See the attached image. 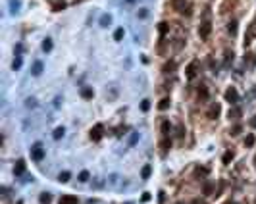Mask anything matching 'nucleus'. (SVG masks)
I'll return each mask as SVG.
<instances>
[{"label":"nucleus","mask_w":256,"mask_h":204,"mask_svg":"<svg viewBox=\"0 0 256 204\" xmlns=\"http://www.w3.org/2000/svg\"><path fill=\"white\" fill-rule=\"evenodd\" d=\"M239 117H241V108H231V110H229V120L237 121Z\"/></svg>","instance_id":"0eeeda50"},{"label":"nucleus","mask_w":256,"mask_h":204,"mask_svg":"<svg viewBox=\"0 0 256 204\" xmlns=\"http://www.w3.org/2000/svg\"><path fill=\"white\" fill-rule=\"evenodd\" d=\"M169 148H172V141H169V139H168V137H166V139H164V141H162V152H164V154H166V152H168V150H169Z\"/></svg>","instance_id":"4468645a"},{"label":"nucleus","mask_w":256,"mask_h":204,"mask_svg":"<svg viewBox=\"0 0 256 204\" xmlns=\"http://www.w3.org/2000/svg\"><path fill=\"white\" fill-rule=\"evenodd\" d=\"M210 31H212V25H210V21H204V23L200 25V29H198V35H200V39H208Z\"/></svg>","instance_id":"20e7f679"},{"label":"nucleus","mask_w":256,"mask_h":204,"mask_svg":"<svg viewBox=\"0 0 256 204\" xmlns=\"http://www.w3.org/2000/svg\"><path fill=\"white\" fill-rule=\"evenodd\" d=\"M110 23H112V15H110V14H104L102 18H100V25H102V27H108Z\"/></svg>","instance_id":"9d476101"},{"label":"nucleus","mask_w":256,"mask_h":204,"mask_svg":"<svg viewBox=\"0 0 256 204\" xmlns=\"http://www.w3.org/2000/svg\"><path fill=\"white\" fill-rule=\"evenodd\" d=\"M114 39H116V41H121V39H123V29H116V33H114Z\"/></svg>","instance_id":"393cba45"},{"label":"nucleus","mask_w":256,"mask_h":204,"mask_svg":"<svg viewBox=\"0 0 256 204\" xmlns=\"http://www.w3.org/2000/svg\"><path fill=\"white\" fill-rule=\"evenodd\" d=\"M193 204H204V202H200V200H193Z\"/></svg>","instance_id":"58836bf2"},{"label":"nucleus","mask_w":256,"mask_h":204,"mask_svg":"<svg viewBox=\"0 0 256 204\" xmlns=\"http://www.w3.org/2000/svg\"><path fill=\"white\" fill-rule=\"evenodd\" d=\"M250 125H252V127H256V116H254V117H252V120H250Z\"/></svg>","instance_id":"4c0bfd02"},{"label":"nucleus","mask_w":256,"mask_h":204,"mask_svg":"<svg viewBox=\"0 0 256 204\" xmlns=\"http://www.w3.org/2000/svg\"><path fill=\"white\" fill-rule=\"evenodd\" d=\"M227 29H229V33H231V35H235V33H237V21H231Z\"/></svg>","instance_id":"b1692460"},{"label":"nucleus","mask_w":256,"mask_h":204,"mask_svg":"<svg viewBox=\"0 0 256 204\" xmlns=\"http://www.w3.org/2000/svg\"><path fill=\"white\" fill-rule=\"evenodd\" d=\"M129 2H133V0H129Z\"/></svg>","instance_id":"a19ab883"},{"label":"nucleus","mask_w":256,"mask_h":204,"mask_svg":"<svg viewBox=\"0 0 256 204\" xmlns=\"http://www.w3.org/2000/svg\"><path fill=\"white\" fill-rule=\"evenodd\" d=\"M177 135H179V137H183V125L177 127Z\"/></svg>","instance_id":"e433bc0d"},{"label":"nucleus","mask_w":256,"mask_h":204,"mask_svg":"<svg viewBox=\"0 0 256 204\" xmlns=\"http://www.w3.org/2000/svg\"><path fill=\"white\" fill-rule=\"evenodd\" d=\"M79 181H81V183H87V181H89V172H81L79 173Z\"/></svg>","instance_id":"a878e982"},{"label":"nucleus","mask_w":256,"mask_h":204,"mask_svg":"<svg viewBox=\"0 0 256 204\" xmlns=\"http://www.w3.org/2000/svg\"><path fill=\"white\" fill-rule=\"evenodd\" d=\"M102 131H104V125H102V123H96V125L91 129V139H93V141H100V139H102Z\"/></svg>","instance_id":"f03ea898"},{"label":"nucleus","mask_w":256,"mask_h":204,"mask_svg":"<svg viewBox=\"0 0 256 204\" xmlns=\"http://www.w3.org/2000/svg\"><path fill=\"white\" fill-rule=\"evenodd\" d=\"M254 166H256V156H254Z\"/></svg>","instance_id":"ea45409f"},{"label":"nucleus","mask_w":256,"mask_h":204,"mask_svg":"<svg viewBox=\"0 0 256 204\" xmlns=\"http://www.w3.org/2000/svg\"><path fill=\"white\" fill-rule=\"evenodd\" d=\"M12 68H14V70H19V68H21V58H19V56H18V58H15V60H14V64H12Z\"/></svg>","instance_id":"cd10ccee"},{"label":"nucleus","mask_w":256,"mask_h":204,"mask_svg":"<svg viewBox=\"0 0 256 204\" xmlns=\"http://www.w3.org/2000/svg\"><path fill=\"white\" fill-rule=\"evenodd\" d=\"M31 158L35 160V162H41L42 158H44V148H42L41 143H35L31 146Z\"/></svg>","instance_id":"f257e3e1"},{"label":"nucleus","mask_w":256,"mask_h":204,"mask_svg":"<svg viewBox=\"0 0 256 204\" xmlns=\"http://www.w3.org/2000/svg\"><path fill=\"white\" fill-rule=\"evenodd\" d=\"M70 172H64V173H60V177H58V181H62V183H68L70 181Z\"/></svg>","instance_id":"5701e85b"},{"label":"nucleus","mask_w":256,"mask_h":204,"mask_svg":"<svg viewBox=\"0 0 256 204\" xmlns=\"http://www.w3.org/2000/svg\"><path fill=\"white\" fill-rule=\"evenodd\" d=\"M42 50H44V52H50L52 50V41H50V39H44V42H42Z\"/></svg>","instance_id":"aec40b11"},{"label":"nucleus","mask_w":256,"mask_h":204,"mask_svg":"<svg viewBox=\"0 0 256 204\" xmlns=\"http://www.w3.org/2000/svg\"><path fill=\"white\" fill-rule=\"evenodd\" d=\"M173 70H175V62H168L164 65V73H173Z\"/></svg>","instance_id":"f3484780"},{"label":"nucleus","mask_w":256,"mask_h":204,"mask_svg":"<svg viewBox=\"0 0 256 204\" xmlns=\"http://www.w3.org/2000/svg\"><path fill=\"white\" fill-rule=\"evenodd\" d=\"M160 33H162V35L168 33V23H160Z\"/></svg>","instance_id":"72a5a7b5"},{"label":"nucleus","mask_w":256,"mask_h":204,"mask_svg":"<svg viewBox=\"0 0 256 204\" xmlns=\"http://www.w3.org/2000/svg\"><path fill=\"white\" fill-rule=\"evenodd\" d=\"M169 129H172V127H169V121L164 120L162 121V133H164V137H168V135H169Z\"/></svg>","instance_id":"dca6fc26"},{"label":"nucleus","mask_w":256,"mask_h":204,"mask_svg":"<svg viewBox=\"0 0 256 204\" xmlns=\"http://www.w3.org/2000/svg\"><path fill=\"white\" fill-rule=\"evenodd\" d=\"M158 108H160V110H168V108H169V98H162L160 104H158Z\"/></svg>","instance_id":"412c9836"},{"label":"nucleus","mask_w":256,"mask_h":204,"mask_svg":"<svg viewBox=\"0 0 256 204\" xmlns=\"http://www.w3.org/2000/svg\"><path fill=\"white\" fill-rule=\"evenodd\" d=\"M218 114H219V106H218V104H214V106L208 110V117L214 120V117H218Z\"/></svg>","instance_id":"f8f14e48"},{"label":"nucleus","mask_w":256,"mask_h":204,"mask_svg":"<svg viewBox=\"0 0 256 204\" xmlns=\"http://www.w3.org/2000/svg\"><path fill=\"white\" fill-rule=\"evenodd\" d=\"M23 172H25V164L21 162V160H19V162L15 164V167H14V173H15V175H21Z\"/></svg>","instance_id":"9b49d317"},{"label":"nucleus","mask_w":256,"mask_h":204,"mask_svg":"<svg viewBox=\"0 0 256 204\" xmlns=\"http://www.w3.org/2000/svg\"><path fill=\"white\" fill-rule=\"evenodd\" d=\"M198 98H202V100L208 98V89H206L204 85H200V89H198Z\"/></svg>","instance_id":"ddd939ff"},{"label":"nucleus","mask_w":256,"mask_h":204,"mask_svg":"<svg viewBox=\"0 0 256 204\" xmlns=\"http://www.w3.org/2000/svg\"><path fill=\"white\" fill-rule=\"evenodd\" d=\"M150 172H152V167H150V166H144L143 172H141V177H143V179H148V177H150Z\"/></svg>","instance_id":"6ab92c4d"},{"label":"nucleus","mask_w":256,"mask_h":204,"mask_svg":"<svg viewBox=\"0 0 256 204\" xmlns=\"http://www.w3.org/2000/svg\"><path fill=\"white\" fill-rule=\"evenodd\" d=\"M254 135H248V137H247V141H245V144H247V146H252V144H254Z\"/></svg>","instance_id":"c756f323"},{"label":"nucleus","mask_w":256,"mask_h":204,"mask_svg":"<svg viewBox=\"0 0 256 204\" xmlns=\"http://www.w3.org/2000/svg\"><path fill=\"white\" fill-rule=\"evenodd\" d=\"M52 8H54V12H60V10L65 8V2H64V0H56V2L52 4Z\"/></svg>","instance_id":"2eb2a0df"},{"label":"nucleus","mask_w":256,"mask_h":204,"mask_svg":"<svg viewBox=\"0 0 256 204\" xmlns=\"http://www.w3.org/2000/svg\"><path fill=\"white\" fill-rule=\"evenodd\" d=\"M225 100L231 102V104H237V102H239V93H237L233 87L227 89V91H225Z\"/></svg>","instance_id":"7ed1b4c3"},{"label":"nucleus","mask_w":256,"mask_h":204,"mask_svg":"<svg viewBox=\"0 0 256 204\" xmlns=\"http://www.w3.org/2000/svg\"><path fill=\"white\" fill-rule=\"evenodd\" d=\"M196 62H191V64H189V68H187V77L189 79H193L195 77V73H196Z\"/></svg>","instance_id":"1a4fd4ad"},{"label":"nucleus","mask_w":256,"mask_h":204,"mask_svg":"<svg viewBox=\"0 0 256 204\" xmlns=\"http://www.w3.org/2000/svg\"><path fill=\"white\" fill-rule=\"evenodd\" d=\"M241 129H243V127H241V125H239V123H237V125H235V127H233V129H231V135H233V137H237V135L241 133Z\"/></svg>","instance_id":"c85d7f7f"},{"label":"nucleus","mask_w":256,"mask_h":204,"mask_svg":"<svg viewBox=\"0 0 256 204\" xmlns=\"http://www.w3.org/2000/svg\"><path fill=\"white\" fill-rule=\"evenodd\" d=\"M42 68H44V65H42V62H35V64H33L31 73H33V75H41V73H42Z\"/></svg>","instance_id":"6e6552de"},{"label":"nucleus","mask_w":256,"mask_h":204,"mask_svg":"<svg viewBox=\"0 0 256 204\" xmlns=\"http://www.w3.org/2000/svg\"><path fill=\"white\" fill-rule=\"evenodd\" d=\"M60 204H77V196H70V195H64L60 198Z\"/></svg>","instance_id":"423d86ee"},{"label":"nucleus","mask_w":256,"mask_h":204,"mask_svg":"<svg viewBox=\"0 0 256 204\" xmlns=\"http://www.w3.org/2000/svg\"><path fill=\"white\" fill-rule=\"evenodd\" d=\"M173 6H175L177 12H181V14H189V6L185 4V0H173Z\"/></svg>","instance_id":"39448f33"},{"label":"nucleus","mask_w":256,"mask_h":204,"mask_svg":"<svg viewBox=\"0 0 256 204\" xmlns=\"http://www.w3.org/2000/svg\"><path fill=\"white\" fill-rule=\"evenodd\" d=\"M62 135H64V127H58V129L54 131V139H60Z\"/></svg>","instance_id":"7c9ffc66"},{"label":"nucleus","mask_w":256,"mask_h":204,"mask_svg":"<svg viewBox=\"0 0 256 204\" xmlns=\"http://www.w3.org/2000/svg\"><path fill=\"white\" fill-rule=\"evenodd\" d=\"M141 108H143V112H148V108H150V100H143Z\"/></svg>","instance_id":"2f4dec72"},{"label":"nucleus","mask_w":256,"mask_h":204,"mask_svg":"<svg viewBox=\"0 0 256 204\" xmlns=\"http://www.w3.org/2000/svg\"><path fill=\"white\" fill-rule=\"evenodd\" d=\"M33 106H35V100H33V98H29V100H27V108H33Z\"/></svg>","instance_id":"c9c22d12"},{"label":"nucleus","mask_w":256,"mask_h":204,"mask_svg":"<svg viewBox=\"0 0 256 204\" xmlns=\"http://www.w3.org/2000/svg\"><path fill=\"white\" fill-rule=\"evenodd\" d=\"M50 200H52V196L48 193H42L41 195V204H50Z\"/></svg>","instance_id":"4be33fe9"},{"label":"nucleus","mask_w":256,"mask_h":204,"mask_svg":"<svg viewBox=\"0 0 256 204\" xmlns=\"http://www.w3.org/2000/svg\"><path fill=\"white\" fill-rule=\"evenodd\" d=\"M19 8V0H12V12H18Z\"/></svg>","instance_id":"473e14b6"},{"label":"nucleus","mask_w":256,"mask_h":204,"mask_svg":"<svg viewBox=\"0 0 256 204\" xmlns=\"http://www.w3.org/2000/svg\"><path fill=\"white\" fill-rule=\"evenodd\" d=\"M81 96H83V98H93V89H91V87H85L83 91H81Z\"/></svg>","instance_id":"a211bd4d"},{"label":"nucleus","mask_w":256,"mask_h":204,"mask_svg":"<svg viewBox=\"0 0 256 204\" xmlns=\"http://www.w3.org/2000/svg\"><path fill=\"white\" fill-rule=\"evenodd\" d=\"M233 160V152H225L224 154V164H229Z\"/></svg>","instance_id":"bb28decb"},{"label":"nucleus","mask_w":256,"mask_h":204,"mask_svg":"<svg viewBox=\"0 0 256 204\" xmlns=\"http://www.w3.org/2000/svg\"><path fill=\"white\" fill-rule=\"evenodd\" d=\"M212 193V183H206L204 185V195H210Z\"/></svg>","instance_id":"f704fd0d"}]
</instances>
